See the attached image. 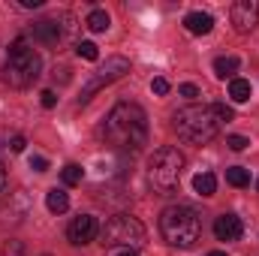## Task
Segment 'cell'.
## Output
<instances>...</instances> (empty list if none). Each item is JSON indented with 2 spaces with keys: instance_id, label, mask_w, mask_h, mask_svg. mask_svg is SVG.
I'll list each match as a JSON object with an SVG mask.
<instances>
[{
  "instance_id": "cell-1",
  "label": "cell",
  "mask_w": 259,
  "mask_h": 256,
  "mask_svg": "<svg viewBox=\"0 0 259 256\" xmlns=\"http://www.w3.org/2000/svg\"><path fill=\"white\" fill-rule=\"evenodd\" d=\"M232 118H235L232 109L223 103L187 106V109L175 112V133H178V139H184L190 145H208Z\"/></svg>"
},
{
  "instance_id": "cell-2",
  "label": "cell",
  "mask_w": 259,
  "mask_h": 256,
  "mask_svg": "<svg viewBox=\"0 0 259 256\" xmlns=\"http://www.w3.org/2000/svg\"><path fill=\"white\" fill-rule=\"evenodd\" d=\"M106 139L121 151H139L148 142V115L136 103H118L106 118Z\"/></svg>"
},
{
  "instance_id": "cell-3",
  "label": "cell",
  "mask_w": 259,
  "mask_h": 256,
  "mask_svg": "<svg viewBox=\"0 0 259 256\" xmlns=\"http://www.w3.org/2000/svg\"><path fill=\"white\" fill-rule=\"evenodd\" d=\"M160 232H163V238H166L172 247L187 250V247H193L196 241L202 238V220H199V214H196L193 208H187V205H172V208H166L163 217H160Z\"/></svg>"
},
{
  "instance_id": "cell-4",
  "label": "cell",
  "mask_w": 259,
  "mask_h": 256,
  "mask_svg": "<svg viewBox=\"0 0 259 256\" xmlns=\"http://www.w3.org/2000/svg\"><path fill=\"white\" fill-rule=\"evenodd\" d=\"M184 166H187V160H184V154L178 148H169V145L157 148L154 157H151V163H148V181H151V187L160 196L175 193L178 184H181Z\"/></svg>"
},
{
  "instance_id": "cell-5",
  "label": "cell",
  "mask_w": 259,
  "mask_h": 256,
  "mask_svg": "<svg viewBox=\"0 0 259 256\" xmlns=\"http://www.w3.org/2000/svg\"><path fill=\"white\" fill-rule=\"evenodd\" d=\"M42 72V58L27 46V39H15L9 46V61L3 66V81L12 88H30Z\"/></svg>"
},
{
  "instance_id": "cell-6",
  "label": "cell",
  "mask_w": 259,
  "mask_h": 256,
  "mask_svg": "<svg viewBox=\"0 0 259 256\" xmlns=\"http://www.w3.org/2000/svg\"><path fill=\"white\" fill-rule=\"evenodd\" d=\"M145 226L133 217V214H115L106 220V226L100 229V241L106 247H127V250H139L145 247Z\"/></svg>"
},
{
  "instance_id": "cell-7",
  "label": "cell",
  "mask_w": 259,
  "mask_h": 256,
  "mask_svg": "<svg viewBox=\"0 0 259 256\" xmlns=\"http://www.w3.org/2000/svg\"><path fill=\"white\" fill-rule=\"evenodd\" d=\"M130 72V61L127 58H121V55H115V58H106V64L100 66L91 78H88V84L81 88V103H88L97 91H103L106 84H112V81H118V78H124Z\"/></svg>"
},
{
  "instance_id": "cell-8",
  "label": "cell",
  "mask_w": 259,
  "mask_h": 256,
  "mask_svg": "<svg viewBox=\"0 0 259 256\" xmlns=\"http://www.w3.org/2000/svg\"><path fill=\"white\" fill-rule=\"evenodd\" d=\"M97 232H100V226H97V217H94V214H78V217L69 223V229H66V238H69L75 247H81V244L94 241V238H97Z\"/></svg>"
},
{
  "instance_id": "cell-9",
  "label": "cell",
  "mask_w": 259,
  "mask_h": 256,
  "mask_svg": "<svg viewBox=\"0 0 259 256\" xmlns=\"http://www.w3.org/2000/svg\"><path fill=\"white\" fill-rule=\"evenodd\" d=\"M259 21V3L256 0H235L232 3V24L238 33H250Z\"/></svg>"
},
{
  "instance_id": "cell-10",
  "label": "cell",
  "mask_w": 259,
  "mask_h": 256,
  "mask_svg": "<svg viewBox=\"0 0 259 256\" xmlns=\"http://www.w3.org/2000/svg\"><path fill=\"white\" fill-rule=\"evenodd\" d=\"M214 235H217V241H238V238L244 235L241 217H235V214H220V217L214 220Z\"/></svg>"
},
{
  "instance_id": "cell-11",
  "label": "cell",
  "mask_w": 259,
  "mask_h": 256,
  "mask_svg": "<svg viewBox=\"0 0 259 256\" xmlns=\"http://www.w3.org/2000/svg\"><path fill=\"white\" fill-rule=\"evenodd\" d=\"M61 36H64V33H61L58 18H42V21L33 24V39H39L42 46H58Z\"/></svg>"
},
{
  "instance_id": "cell-12",
  "label": "cell",
  "mask_w": 259,
  "mask_h": 256,
  "mask_svg": "<svg viewBox=\"0 0 259 256\" xmlns=\"http://www.w3.org/2000/svg\"><path fill=\"white\" fill-rule=\"evenodd\" d=\"M184 27H187L193 36H205V33H211L214 18H211L208 12H190V15L184 18Z\"/></svg>"
},
{
  "instance_id": "cell-13",
  "label": "cell",
  "mask_w": 259,
  "mask_h": 256,
  "mask_svg": "<svg viewBox=\"0 0 259 256\" xmlns=\"http://www.w3.org/2000/svg\"><path fill=\"white\" fill-rule=\"evenodd\" d=\"M250 94H253V88H250L247 78H232V81H229V100H232V103H247Z\"/></svg>"
},
{
  "instance_id": "cell-14",
  "label": "cell",
  "mask_w": 259,
  "mask_h": 256,
  "mask_svg": "<svg viewBox=\"0 0 259 256\" xmlns=\"http://www.w3.org/2000/svg\"><path fill=\"white\" fill-rule=\"evenodd\" d=\"M193 190L199 196H214L217 193V178H214V172H199L193 178Z\"/></svg>"
},
{
  "instance_id": "cell-15",
  "label": "cell",
  "mask_w": 259,
  "mask_h": 256,
  "mask_svg": "<svg viewBox=\"0 0 259 256\" xmlns=\"http://www.w3.org/2000/svg\"><path fill=\"white\" fill-rule=\"evenodd\" d=\"M46 205H49V211H52V214H64L66 208H69V196H66L64 190H58V187H55V190L46 193Z\"/></svg>"
},
{
  "instance_id": "cell-16",
  "label": "cell",
  "mask_w": 259,
  "mask_h": 256,
  "mask_svg": "<svg viewBox=\"0 0 259 256\" xmlns=\"http://www.w3.org/2000/svg\"><path fill=\"white\" fill-rule=\"evenodd\" d=\"M238 72V58H217L214 61V75L217 78H235Z\"/></svg>"
},
{
  "instance_id": "cell-17",
  "label": "cell",
  "mask_w": 259,
  "mask_h": 256,
  "mask_svg": "<svg viewBox=\"0 0 259 256\" xmlns=\"http://www.w3.org/2000/svg\"><path fill=\"white\" fill-rule=\"evenodd\" d=\"M84 24H88L94 33H106L112 21H109V12H106V9H94V12L88 15V21H84Z\"/></svg>"
},
{
  "instance_id": "cell-18",
  "label": "cell",
  "mask_w": 259,
  "mask_h": 256,
  "mask_svg": "<svg viewBox=\"0 0 259 256\" xmlns=\"http://www.w3.org/2000/svg\"><path fill=\"white\" fill-rule=\"evenodd\" d=\"M61 178H64L66 187H75V184H81L84 172H81V166H78V163H66L64 169H61Z\"/></svg>"
},
{
  "instance_id": "cell-19",
  "label": "cell",
  "mask_w": 259,
  "mask_h": 256,
  "mask_svg": "<svg viewBox=\"0 0 259 256\" xmlns=\"http://www.w3.org/2000/svg\"><path fill=\"white\" fill-rule=\"evenodd\" d=\"M226 181H229L232 187H247V184H250V172L241 169V166H232V169H226Z\"/></svg>"
},
{
  "instance_id": "cell-20",
  "label": "cell",
  "mask_w": 259,
  "mask_h": 256,
  "mask_svg": "<svg viewBox=\"0 0 259 256\" xmlns=\"http://www.w3.org/2000/svg\"><path fill=\"white\" fill-rule=\"evenodd\" d=\"M75 55H78V58H84V61H97V58H100V49H97V42L84 39V42H78V46H75Z\"/></svg>"
},
{
  "instance_id": "cell-21",
  "label": "cell",
  "mask_w": 259,
  "mask_h": 256,
  "mask_svg": "<svg viewBox=\"0 0 259 256\" xmlns=\"http://www.w3.org/2000/svg\"><path fill=\"white\" fill-rule=\"evenodd\" d=\"M151 91H154L157 97H166V94H169V81H166V78H154V81H151Z\"/></svg>"
},
{
  "instance_id": "cell-22",
  "label": "cell",
  "mask_w": 259,
  "mask_h": 256,
  "mask_svg": "<svg viewBox=\"0 0 259 256\" xmlns=\"http://www.w3.org/2000/svg\"><path fill=\"white\" fill-rule=\"evenodd\" d=\"M226 145H229L232 151H244V148H247L250 142H247L244 136H229V139H226Z\"/></svg>"
},
{
  "instance_id": "cell-23",
  "label": "cell",
  "mask_w": 259,
  "mask_h": 256,
  "mask_svg": "<svg viewBox=\"0 0 259 256\" xmlns=\"http://www.w3.org/2000/svg\"><path fill=\"white\" fill-rule=\"evenodd\" d=\"M39 100H42V106H46V109H55V106H58V94H55V91H42V94H39Z\"/></svg>"
},
{
  "instance_id": "cell-24",
  "label": "cell",
  "mask_w": 259,
  "mask_h": 256,
  "mask_svg": "<svg viewBox=\"0 0 259 256\" xmlns=\"http://www.w3.org/2000/svg\"><path fill=\"white\" fill-rule=\"evenodd\" d=\"M178 94H181V97H187V100H196V97H199V88L187 81V84H181V88H178Z\"/></svg>"
},
{
  "instance_id": "cell-25",
  "label": "cell",
  "mask_w": 259,
  "mask_h": 256,
  "mask_svg": "<svg viewBox=\"0 0 259 256\" xmlns=\"http://www.w3.org/2000/svg\"><path fill=\"white\" fill-rule=\"evenodd\" d=\"M30 169H33V172H49V160H46V157H33V160H30Z\"/></svg>"
},
{
  "instance_id": "cell-26",
  "label": "cell",
  "mask_w": 259,
  "mask_h": 256,
  "mask_svg": "<svg viewBox=\"0 0 259 256\" xmlns=\"http://www.w3.org/2000/svg\"><path fill=\"white\" fill-rule=\"evenodd\" d=\"M24 145H27V142H24V136H12V142H9V148H12L15 154H21V151H24Z\"/></svg>"
},
{
  "instance_id": "cell-27",
  "label": "cell",
  "mask_w": 259,
  "mask_h": 256,
  "mask_svg": "<svg viewBox=\"0 0 259 256\" xmlns=\"http://www.w3.org/2000/svg\"><path fill=\"white\" fill-rule=\"evenodd\" d=\"M18 3H21L24 9H39V6H42V0H18Z\"/></svg>"
},
{
  "instance_id": "cell-28",
  "label": "cell",
  "mask_w": 259,
  "mask_h": 256,
  "mask_svg": "<svg viewBox=\"0 0 259 256\" xmlns=\"http://www.w3.org/2000/svg\"><path fill=\"white\" fill-rule=\"evenodd\" d=\"M3 187H6V169H3V163H0V193H3Z\"/></svg>"
},
{
  "instance_id": "cell-29",
  "label": "cell",
  "mask_w": 259,
  "mask_h": 256,
  "mask_svg": "<svg viewBox=\"0 0 259 256\" xmlns=\"http://www.w3.org/2000/svg\"><path fill=\"white\" fill-rule=\"evenodd\" d=\"M118 256H139L136 250H124V253H118Z\"/></svg>"
},
{
  "instance_id": "cell-30",
  "label": "cell",
  "mask_w": 259,
  "mask_h": 256,
  "mask_svg": "<svg viewBox=\"0 0 259 256\" xmlns=\"http://www.w3.org/2000/svg\"><path fill=\"white\" fill-rule=\"evenodd\" d=\"M208 256H226V253H223V250H211Z\"/></svg>"
},
{
  "instance_id": "cell-31",
  "label": "cell",
  "mask_w": 259,
  "mask_h": 256,
  "mask_svg": "<svg viewBox=\"0 0 259 256\" xmlns=\"http://www.w3.org/2000/svg\"><path fill=\"white\" fill-rule=\"evenodd\" d=\"M256 187H259V181H256Z\"/></svg>"
}]
</instances>
